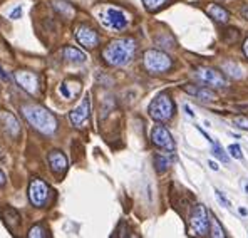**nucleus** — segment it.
Segmentation results:
<instances>
[{
	"label": "nucleus",
	"mask_w": 248,
	"mask_h": 238,
	"mask_svg": "<svg viewBox=\"0 0 248 238\" xmlns=\"http://www.w3.org/2000/svg\"><path fill=\"white\" fill-rule=\"evenodd\" d=\"M206 12H208V16H210L211 19L220 22V24H227L228 19H230L228 10L223 9L221 5H215V3H211V5L206 9Z\"/></svg>",
	"instance_id": "nucleus-15"
},
{
	"label": "nucleus",
	"mask_w": 248,
	"mask_h": 238,
	"mask_svg": "<svg viewBox=\"0 0 248 238\" xmlns=\"http://www.w3.org/2000/svg\"><path fill=\"white\" fill-rule=\"evenodd\" d=\"M22 16V7H17L16 10H12V14H10V19H20Z\"/></svg>",
	"instance_id": "nucleus-29"
},
{
	"label": "nucleus",
	"mask_w": 248,
	"mask_h": 238,
	"mask_svg": "<svg viewBox=\"0 0 248 238\" xmlns=\"http://www.w3.org/2000/svg\"><path fill=\"white\" fill-rule=\"evenodd\" d=\"M210 168H211V170H215V171H217V170H218L217 163H213V161H210Z\"/></svg>",
	"instance_id": "nucleus-33"
},
{
	"label": "nucleus",
	"mask_w": 248,
	"mask_h": 238,
	"mask_svg": "<svg viewBox=\"0 0 248 238\" xmlns=\"http://www.w3.org/2000/svg\"><path fill=\"white\" fill-rule=\"evenodd\" d=\"M89 116H91V101H89V97H86V99L69 114V119H71V123L74 124L76 127H81L82 124L89 119Z\"/></svg>",
	"instance_id": "nucleus-12"
},
{
	"label": "nucleus",
	"mask_w": 248,
	"mask_h": 238,
	"mask_svg": "<svg viewBox=\"0 0 248 238\" xmlns=\"http://www.w3.org/2000/svg\"><path fill=\"white\" fill-rule=\"evenodd\" d=\"M223 71L227 72L228 76H232V78L235 79H242L243 74H242V69H240L238 64H235V62H225L223 64Z\"/></svg>",
	"instance_id": "nucleus-19"
},
{
	"label": "nucleus",
	"mask_w": 248,
	"mask_h": 238,
	"mask_svg": "<svg viewBox=\"0 0 248 238\" xmlns=\"http://www.w3.org/2000/svg\"><path fill=\"white\" fill-rule=\"evenodd\" d=\"M211 144H213V155H215V158H218L221 161V163H228L230 161V158H228V155L227 153H225V149L221 148L220 144H218V143H211Z\"/></svg>",
	"instance_id": "nucleus-21"
},
{
	"label": "nucleus",
	"mask_w": 248,
	"mask_h": 238,
	"mask_svg": "<svg viewBox=\"0 0 248 238\" xmlns=\"http://www.w3.org/2000/svg\"><path fill=\"white\" fill-rule=\"evenodd\" d=\"M228 153L232 158L235 159H242L243 158V153H242V148H240L238 144H230L228 146Z\"/></svg>",
	"instance_id": "nucleus-26"
},
{
	"label": "nucleus",
	"mask_w": 248,
	"mask_h": 238,
	"mask_svg": "<svg viewBox=\"0 0 248 238\" xmlns=\"http://www.w3.org/2000/svg\"><path fill=\"white\" fill-rule=\"evenodd\" d=\"M245 191L248 193V183H247V185H245Z\"/></svg>",
	"instance_id": "nucleus-34"
},
{
	"label": "nucleus",
	"mask_w": 248,
	"mask_h": 238,
	"mask_svg": "<svg viewBox=\"0 0 248 238\" xmlns=\"http://www.w3.org/2000/svg\"><path fill=\"white\" fill-rule=\"evenodd\" d=\"M47 161H49L50 170H52L54 173H57V175H62L69 166V161H67V158H65V155L62 151H57V149H56V151L49 153Z\"/></svg>",
	"instance_id": "nucleus-13"
},
{
	"label": "nucleus",
	"mask_w": 248,
	"mask_h": 238,
	"mask_svg": "<svg viewBox=\"0 0 248 238\" xmlns=\"http://www.w3.org/2000/svg\"><path fill=\"white\" fill-rule=\"evenodd\" d=\"M151 141L155 143L158 148L166 149V151H174V139L171 136L170 131H168L165 126H161V124L153 127Z\"/></svg>",
	"instance_id": "nucleus-9"
},
{
	"label": "nucleus",
	"mask_w": 248,
	"mask_h": 238,
	"mask_svg": "<svg viewBox=\"0 0 248 238\" xmlns=\"http://www.w3.org/2000/svg\"><path fill=\"white\" fill-rule=\"evenodd\" d=\"M134 52H136V40L131 37L116 39L104 47L103 50V59L108 62L109 65L114 67H123V65L129 64L133 59Z\"/></svg>",
	"instance_id": "nucleus-1"
},
{
	"label": "nucleus",
	"mask_w": 248,
	"mask_h": 238,
	"mask_svg": "<svg viewBox=\"0 0 248 238\" xmlns=\"http://www.w3.org/2000/svg\"><path fill=\"white\" fill-rule=\"evenodd\" d=\"M64 57H65V61H69V62H86L87 59L86 52H82L81 49H76V47H65Z\"/></svg>",
	"instance_id": "nucleus-17"
},
{
	"label": "nucleus",
	"mask_w": 248,
	"mask_h": 238,
	"mask_svg": "<svg viewBox=\"0 0 248 238\" xmlns=\"http://www.w3.org/2000/svg\"><path fill=\"white\" fill-rule=\"evenodd\" d=\"M243 52H245V56L248 57V39L243 42Z\"/></svg>",
	"instance_id": "nucleus-32"
},
{
	"label": "nucleus",
	"mask_w": 248,
	"mask_h": 238,
	"mask_svg": "<svg viewBox=\"0 0 248 238\" xmlns=\"http://www.w3.org/2000/svg\"><path fill=\"white\" fill-rule=\"evenodd\" d=\"M215 195H217V200L220 201V203L223 205L225 208H228V206H230V201H228L227 198H225V195L220 191V190H217V191H215Z\"/></svg>",
	"instance_id": "nucleus-28"
},
{
	"label": "nucleus",
	"mask_w": 248,
	"mask_h": 238,
	"mask_svg": "<svg viewBox=\"0 0 248 238\" xmlns=\"http://www.w3.org/2000/svg\"><path fill=\"white\" fill-rule=\"evenodd\" d=\"M50 198V190L44 179L34 178L29 185V200L34 206H44Z\"/></svg>",
	"instance_id": "nucleus-6"
},
{
	"label": "nucleus",
	"mask_w": 248,
	"mask_h": 238,
	"mask_svg": "<svg viewBox=\"0 0 248 238\" xmlns=\"http://www.w3.org/2000/svg\"><path fill=\"white\" fill-rule=\"evenodd\" d=\"M5 185V175H3V171L0 170V186Z\"/></svg>",
	"instance_id": "nucleus-31"
},
{
	"label": "nucleus",
	"mask_w": 248,
	"mask_h": 238,
	"mask_svg": "<svg viewBox=\"0 0 248 238\" xmlns=\"http://www.w3.org/2000/svg\"><path fill=\"white\" fill-rule=\"evenodd\" d=\"M25 119L29 121L31 126H34L39 133L42 134H54L57 129V119L56 116L50 111H47L46 108L37 104H31V106H24L22 108Z\"/></svg>",
	"instance_id": "nucleus-2"
},
{
	"label": "nucleus",
	"mask_w": 248,
	"mask_h": 238,
	"mask_svg": "<svg viewBox=\"0 0 248 238\" xmlns=\"http://www.w3.org/2000/svg\"><path fill=\"white\" fill-rule=\"evenodd\" d=\"M233 124H235V126H238L240 129H247L248 131V116H236V118L233 119Z\"/></svg>",
	"instance_id": "nucleus-27"
},
{
	"label": "nucleus",
	"mask_w": 248,
	"mask_h": 238,
	"mask_svg": "<svg viewBox=\"0 0 248 238\" xmlns=\"http://www.w3.org/2000/svg\"><path fill=\"white\" fill-rule=\"evenodd\" d=\"M210 233L213 237H225L223 228H220V223H218L217 218H211L210 220Z\"/></svg>",
	"instance_id": "nucleus-24"
},
{
	"label": "nucleus",
	"mask_w": 248,
	"mask_h": 238,
	"mask_svg": "<svg viewBox=\"0 0 248 238\" xmlns=\"http://www.w3.org/2000/svg\"><path fill=\"white\" fill-rule=\"evenodd\" d=\"M189 235L206 237L210 235V217L203 205H196L189 218Z\"/></svg>",
	"instance_id": "nucleus-4"
},
{
	"label": "nucleus",
	"mask_w": 248,
	"mask_h": 238,
	"mask_svg": "<svg viewBox=\"0 0 248 238\" xmlns=\"http://www.w3.org/2000/svg\"><path fill=\"white\" fill-rule=\"evenodd\" d=\"M143 62H144V67L148 69L149 72H153V74L166 72L168 69H171V64H173L168 54L161 52V50H153V49L144 52Z\"/></svg>",
	"instance_id": "nucleus-5"
},
{
	"label": "nucleus",
	"mask_w": 248,
	"mask_h": 238,
	"mask_svg": "<svg viewBox=\"0 0 248 238\" xmlns=\"http://www.w3.org/2000/svg\"><path fill=\"white\" fill-rule=\"evenodd\" d=\"M148 112L155 121L165 123V121L171 119L174 114V102L168 93H161L151 101L148 108Z\"/></svg>",
	"instance_id": "nucleus-3"
},
{
	"label": "nucleus",
	"mask_w": 248,
	"mask_h": 238,
	"mask_svg": "<svg viewBox=\"0 0 248 238\" xmlns=\"http://www.w3.org/2000/svg\"><path fill=\"white\" fill-rule=\"evenodd\" d=\"M242 17H243L245 20H248V3H247V5H243V7H242Z\"/></svg>",
	"instance_id": "nucleus-30"
},
{
	"label": "nucleus",
	"mask_w": 248,
	"mask_h": 238,
	"mask_svg": "<svg viewBox=\"0 0 248 238\" xmlns=\"http://www.w3.org/2000/svg\"><path fill=\"white\" fill-rule=\"evenodd\" d=\"M196 78L211 87H227L228 86V80L223 76V72L217 71V69H213V67H198L196 69Z\"/></svg>",
	"instance_id": "nucleus-7"
},
{
	"label": "nucleus",
	"mask_w": 248,
	"mask_h": 238,
	"mask_svg": "<svg viewBox=\"0 0 248 238\" xmlns=\"http://www.w3.org/2000/svg\"><path fill=\"white\" fill-rule=\"evenodd\" d=\"M76 39H78V42L81 44L82 47H86V49H94V47L99 44V35H97V32L86 24L79 25V27L76 29Z\"/></svg>",
	"instance_id": "nucleus-10"
},
{
	"label": "nucleus",
	"mask_w": 248,
	"mask_h": 238,
	"mask_svg": "<svg viewBox=\"0 0 248 238\" xmlns=\"http://www.w3.org/2000/svg\"><path fill=\"white\" fill-rule=\"evenodd\" d=\"M103 24L106 27L114 29V31H123V29H126V25H127V17L123 10L109 7V9H106L103 14Z\"/></svg>",
	"instance_id": "nucleus-8"
},
{
	"label": "nucleus",
	"mask_w": 248,
	"mask_h": 238,
	"mask_svg": "<svg viewBox=\"0 0 248 238\" xmlns=\"http://www.w3.org/2000/svg\"><path fill=\"white\" fill-rule=\"evenodd\" d=\"M16 80L17 84L25 89L27 93L35 94L39 89V78L34 74V72H27V71H17L16 72Z\"/></svg>",
	"instance_id": "nucleus-11"
},
{
	"label": "nucleus",
	"mask_w": 248,
	"mask_h": 238,
	"mask_svg": "<svg viewBox=\"0 0 248 238\" xmlns=\"http://www.w3.org/2000/svg\"><path fill=\"white\" fill-rule=\"evenodd\" d=\"M29 237H31V238H46V237H49V232H47L46 226L35 225V226H32V228H31Z\"/></svg>",
	"instance_id": "nucleus-22"
},
{
	"label": "nucleus",
	"mask_w": 248,
	"mask_h": 238,
	"mask_svg": "<svg viewBox=\"0 0 248 238\" xmlns=\"http://www.w3.org/2000/svg\"><path fill=\"white\" fill-rule=\"evenodd\" d=\"M52 5H54V9H56V10H59L62 16H65V17L74 16V9H72L71 3H67L65 0H54Z\"/></svg>",
	"instance_id": "nucleus-18"
},
{
	"label": "nucleus",
	"mask_w": 248,
	"mask_h": 238,
	"mask_svg": "<svg viewBox=\"0 0 248 238\" xmlns=\"http://www.w3.org/2000/svg\"><path fill=\"white\" fill-rule=\"evenodd\" d=\"M183 89L188 94H191V96H196L198 99H202V101H215V99H217V94H215L211 89H208V87L193 86V84H186Z\"/></svg>",
	"instance_id": "nucleus-14"
},
{
	"label": "nucleus",
	"mask_w": 248,
	"mask_h": 238,
	"mask_svg": "<svg viewBox=\"0 0 248 238\" xmlns=\"http://www.w3.org/2000/svg\"><path fill=\"white\" fill-rule=\"evenodd\" d=\"M3 218L7 220V223H9L10 226H12V225H19V220H20L19 213H17L16 210H10V208L3 211Z\"/></svg>",
	"instance_id": "nucleus-23"
},
{
	"label": "nucleus",
	"mask_w": 248,
	"mask_h": 238,
	"mask_svg": "<svg viewBox=\"0 0 248 238\" xmlns=\"http://www.w3.org/2000/svg\"><path fill=\"white\" fill-rule=\"evenodd\" d=\"M168 0H143L144 7L149 10V12H155V10H158L161 5H165Z\"/></svg>",
	"instance_id": "nucleus-25"
},
{
	"label": "nucleus",
	"mask_w": 248,
	"mask_h": 238,
	"mask_svg": "<svg viewBox=\"0 0 248 238\" xmlns=\"http://www.w3.org/2000/svg\"><path fill=\"white\" fill-rule=\"evenodd\" d=\"M2 123L5 124V127L9 129V133L12 134V136H19L20 133V124L17 118L14 114H10V112H2Z\"/></svg>",
	"instance_id": "nucleus-16"
},
{
	"label": "nucleus",
	"mask_w": 248,
	"mask_h": 238,
	"mask_svg": "<svg viewBox=\"0 0 248 238\" xmlns=\"http://www.w3.org/2000/svg\"><path fill=\"white\" fill-rule=\"evenodd\" d=\"M171 164V159L168 158L165 155H156L155 156V166H156V171L158 173H165V171L170 168Z\"/></svg>",
	"instance_id": "nucleus-20"
}]
</instances>
